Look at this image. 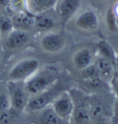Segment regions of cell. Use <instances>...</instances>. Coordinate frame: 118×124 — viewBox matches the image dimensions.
Segmentation results:
<instances>
[{
	"instance_id": "1",
	"label": "cell",
	"mask_w": 118,
	"mask_h": 124,
	"mask_svg": "<svg viewBox=\"0 0 118 124\" xmlns=\"http://www.w3.org/2000/svg\"><path fill=\"white\" fill-rule=\"evenodd\" d=\"M59 72L54 67L40 68L30 78L24 82L29 97L38 95L54 85L58 80Z\"/></svg>"
},
{
	"instance_id": "2",
	"label": "cell",
	"mask_w": 118,
	"mask_h": 124,
	"mask_svg": "<svg viewBox=\"0 0 118 124\" xmlns=\"http://www.w3.org/2000/svg\"><path fill=\"white\" fill-rule=\"evenodd\" d=\"M74 102V109L69 124H92L90 106V94L79 89L69 91Z\"/></svg>"
},
{
	"instance_id": "3",
	"label": "cell",
	"mask_w": 118,
	"mask_h": 124,
	"mask_svg": "<svg viewBox=\"0 0 118 124\" xmlns=\"http://www.w3.org/2000/svg\"><path fill=\"white\" fill-rule=\"evenodd\" d=\"M63 91H65V89H64L62 86L60 85L58 80L54 85L43 92L30 97L24 112L27 113L36 112L50 105L56 97L60 95Z\"/></svg>"
},
{
	"instance_id": "4",
	"label": "cell",
	"mask_w": 118,
	"mask_h": 124,
	"mask_svg": "<svg viewBox=\"0 0 118 124\" xmlns=\"http://www.w3.org/2000/svg\"><path fill=\"white\" fill-rule=\"evenodd\" d=\"M6 89L12 109L19 113L24 112L30 98L25 89L24 82L8 80L6 83Z\"/></svg>"
},
{
	"instance_id": "5",
	"label": "cell",
	"mask_w": 118,
	"mask_h": 124,
	"mask_svg": "<svg viewBox=\"0 0 118 124\" xmlns=\"http://www.w3.org/2000/svg\"><path fill=\"white\" fill-rule=\"evenodd\" d=\"M40 68V62L35 58H26L17 62L8 72V80L26 82Z\"/></svg>"
},
{
	"instance_id": "6",
	"label": "cell",
	"mask_w": 118,
	"mask_h": 124,
	"mask_svg": "<svg viewBox=\"0 0 118 124\" xmlns=\"http://www.w3.org/2000/svg\"><path fill=\"white\" fill-rule=\"evenodd\" d=\"M39 44L45 52L57 54L65 49L66 38L62 32L53 31L43 34L40 39Z\"/></svg>"
},
{
	"instance_id": "7",
	"label": "cell",
	"mask_w": 118,
	"mask_h": 124,
	"mask_svg": "<svg viewBox=\"0 0 118 124\" xmlns=\"http://www.w3.org/2000/svg\"><path fill=\"white\" fill-rule=\"evenodd\" d=\"M82 0H58L54 11L58 20L65 25L79 13Z\"/></svg>"
},
{
	"instance_id": "8",
	"label": "cell",
	"mask_w": 118,
	"mask_h": 124,
	"mask_svg": "<svg viewBox=\"0 0 118 124\" xmlns=\"http://www.w3.org/2000/svg\"><path fill=\"white\" fill-rule=\"evenodd\" d=\"M51 106L61 118L69 123L74 109V102L69 91H63L51 102Z\"/></svg>"
},
{
	"instance_id": "9",
	"label": "cell",
	"mask_w": 118,
	"mask_h": 124,
	"mask_svg": "<svg viewBox=\"0 0 118 124\" xmlns=\"http://www.w3.org/2000/svg\"><path fill=\"white\" fill-rule=\"evenodd\" d=\"M75 26L84 31H93L98 28L99 20L97 13L92 9H86L78 13L74 19Z\"/></svg>"
},
{
	"instance_id": "10",
	"label": "cell",
	"mask_w": 118,
	"mask_h": 124,
	"mask_svg": "<svg viewBox=\"0 0 118 124\" xmlns=\"http://www.w3.org/2000/svg\"><path fill=\"white\" fill-rule=\"evenodd\" d=\"M30 40L31 35L28 31L13 29L6 36V45L11 50H16L25 47Z\"/></svg>"
},
{
	"instance_id": "11",
	"label": "cell",
	"mask_w": 118,
	"mask_h": 124,
	"mask_svg": "<svg viewBox=\"0 0 118 124\" xmlns=\"http://www.w3.org/2000/svg\"><path fill=\"white\" fill-rule=\"evenodd\" d=\"M34 113L36 114L35 124H69L54 112L51 105Z\"/></svg>"
},
{
	"instance_id": "12",
	"label": "cell",
	"mask_w": 118,
	"mask_h": 124,
	"mask_svg": "<svg viewBox=\"0 0 118 124\" xmlns=\"http://www.w3.org/2000/svg\"><path fill=\"white\" fill-rule=\"evenodd\" d=\"M94 63L97 68L100 78L110 84L115 73L113 62L107 58L97 54Z\"/></svg>"
},
{
	"instance_id": "13",
	"label": "cell",
	"mask_w": 118,
	"mask_h": 124,
	"mask_svg": "<svg viewBox=\"0 0 118 124\" xmlns=\"http://www.w3.org/2000/svg\"><path fill=\"white\" fill-rule=\"evenodd\" d=\"M95 55L89 48L83 47L74 54L72 62L74 66L79 70L88 67L95 62Z\"/></svg>"
},
{
	"instance_id": "14",
	"label": "cell",
	"mask_w": 118,
	"mask_h": 124,
	"mask_svg": "<svg viewBox=\"0 0 118 124\" xmlns=\"http://www.w3.org/2000/svg\"><path fill=\"white\" fill-rule=\"evenodd\" d=\"M14 29L30 31L34 29L35 15L31 13L18 12L12 16Z\"/></svg>"
},
{
	"instance_id": "15",
	"label": "cell",
	"mask_w": 118,
	"mask_h": 124,
	"mask_svg": "<svg viewBox=\"0 0 118 124\" xmlns=\"http://www.w3.org/2000/svg\"><path fill=\"white\" fill-rule=\"evenodd\" d=\"M49 12L35 15L34 29L41 33H47L54 31L56 24L55 18L49 14Z\"/></svg>"
},
{
	"instance_id": "16",
	"label": "cell",
	"mask_w": 118,
	"mask_h": 124,
	"mask_svg": "<svg viewBox=\"0 0 118 124\" xmlns=\"http://www.w3.org/2000/svg\"><path fill=\"white\" fill-rule=\"evenodd\" d=\"M58 0H28L29 11L38 15L54 10Z\"/></svg>"
},
{
	"instance_id": "17",
	"label": "cell",
	"mask_w": 118,
	"mask_h": 124,
	"mask_svg": "<svg viewBox=\"0 0 118 124\" xmlns=\"http://www.w3.org/2000/svg\"><path fill=\"white\" fill-rule=\"evenodd\" d=\"M97 54L110 59L114 63V59L117 53L114 50L112 46L106 40H99L97 45Z\"/></svg>"
},
{
	"instance_id": "18",
	"label": "cell",
	"mask_w": 118,
	"mask_h": 124,
	"mask_svg": "<svg viewBox=\"0 0 118 124\" xmlns=\"http://www.w3.org/2000/svg\"><path fill=\"white\" fill-rule=\"evenodd\" d=\"M14 29L12 17L0 13V33L6 36Z\"/></svg>"
},
{
	"instance_id": "19",
	"label": "cell",
	"mask_w": 118,
	"mask_h": 124,
	"mask_svg": "<svg viewBox=\"0 0 118 124\" xmlns=\"http://www.w3.org/2000/svg\"><path fill=\"white\" fill-rule=\"evenodd\" d=\"M20 113L11 107L7 110L0 112V124H13Z\"/></svg>"
},
{
	"instance_id": "20",
	"label": "cell",
	"mask_w": 118,
	"mask_h": 124,
	"mask_svg": "<svg viewBox=\"0 0 118 124\" xmlns=\"http://www.w3.org/2000/svg\"><path fill=\"white\" fill-rule=\"evenodd\" d=\"M80 71H81V77L83 80H88L97 78H100L97 68L95 63L88 66V67L81 70Z\"/></svg>"
},
{
	"instance_id": "21",
	"label": "cell",
	"mask_w": 118,
	"mask_h": 124,
	"mask_svg": "<svg viewBox=\"0 0 118 124\" xmlns=\"http://www.w3.org/2000/svg\"><path fill=\"white\" fill-rule=\"evenodd\" d=\"M10 2L15 13H18V12L31 13L28 10V0H10Z\"/></svg>"
},
{
	"instance_id": "22",
	"label": "cell",
	"mask_w": 118,
	"mask_h": 124,
	"mask_svg": "<svg viewBox=\"0 0 118 124\" xmlns=\"http://www.w3.org/2000/svg\"><path fill=\"white\" fill-rule=\"evenodd\" d=\"M11 108L10 99L7 91H0V112Z\"/></svg>"
},
{
	"instance_id": "23",
	"label": "cell",
	"mask_w": 118,
	"mask_h": 124,
	"mask_svg": "<svg viewBox=\"0 0 118 124\" xmlns=\"http://www.w3.org/2000/svg\"><path fill=\"white\" fill-rule=\"evenodd\" d=\"M106 23L108 28H110L112 30H117L116 18L112 11V7H111L107 11Z\"/></svg>"
},
{
	"instance_id": "24",
	"label": "cell",
	"mask_w": 118,
	"mask_h": 124,
	"mask_svg": "<svg viewBox=\"0 0 118 124\" xmlns=\"http://www.w3.org/2000/svg\"><path fill=\"white\" fill-rule=\"evenodd\" d=\"M111 124H118V98H115L114 101Z\"/></svg>"
},
{
	"instance_id": "25",
	"label": "cell",
	"mask_w": 118,
	"mask_h": 124,
	"mask_svg": "<svg viewBox=\"0 0 118 124\" xmlns=\"http://www.w3.org/2000/svg\"><path fill=\"white\" fill-rule=\"evenodd\" d=\"M110 86L111 91L115 95V98H118V78L115 75L110 82Z\"/></svg>"
},
{
	"instance_id": "26",
	"label": "cell",
	"mask_w": 118,
	"mask_h": 124,
	"mask_svg": "<svg viewBox=\"0 0 118 124\" xmlns=\"http://www.w3.org/2000/svg\"><path fill=\"white\" fill-rule=\"evenodd\" d=\"M111 117H102L95 119L92 124H111Z\"/></svg>"
},
{
	"instance_id": "27",
	"label": "cell",
	"mask_w": 118,
	"mask_h": 124,
	"mask_svg": "<svg viewBox=\"0 0 118 124\" xmlns=\"http://www.w3.org/2000/svg\"><path fill=\"white\" fill-rule=\"evenodd\" d=\"M112 11L116 18V25H117V29H118V2H117L115 5L112 6Z\"/></svg>"
},
{
	"instance_id": "28",
	"label": "cell",
	"mask_w": 118,
	"mask_h": 124,
	"mask_svg": "<svg viewBox=\"0 0 118 124\" xmlns=\"http://www.w3.org/2000/svg\"><path fill=\"white\" fill-rule=\"evenodd\" d=\"M114 66L115 69V72H118V54H116L114 59Z\"/></svg>"
},
{
	"instance_id": "29",
	"label": "cell",
	"mask_w": 118,
	"mask_h": 124,
	"mask_svg": "<svg viewBox=\"0 0 118 124\" xmlns=\"http://www.w3.org/2000/svg\"><path fill=\"white\" fill-rule=\"evenodd\" d=\"M115 76L118 78V72H115Z\"/></svg>"
},
{
	"instance_id": "30",
	"label": "cell",
	"mask_w": 118,
	"mask_h": 124,
	"mask_svg": "<svg viewBox=\"0 0 118 124\" xmlns=\"http://www.w3.org/2000/svg\"><path fill=\"white\" fill-rule=\"evenodd\" d=\"M1 33H0V39H1Z\"/></svg>"
}]
</instances>
